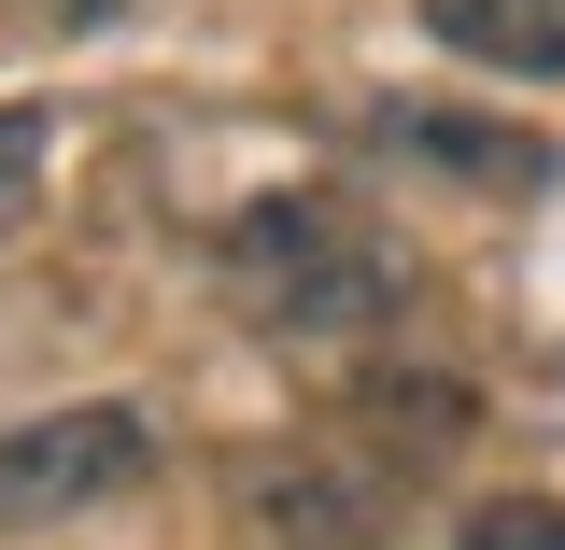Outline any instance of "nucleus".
<instances>
[{
	"label": "nucleus",
	"instance_id": "obj_1",
	"mask_svg": "<svg viewBox=\"0 0 565 550\" xmlns=\"http://www.w3.org/2000/svg\"><path fill=\"white\" fill-rule=\"evenodd\" d=\"M212 269H226V296H241L269 339H367V325H396V296H411L396 240H367L340 198H255L226 226Z\"/></svg>",
	"mask_w": 565,
	"mask_h": 550
},
{
	"label": "nucleus",
	"instance_id": "obj_2",
	"mask_svg": "<svg viewBox=\"0 0 565 550\" xmlns=\"http://www.w3.org/2000/svg\"><path fill=\"white\" fill-rule=\"evenodd\" d=\"M141 466H156V410H128V396L0 423V537H43V522H71V508L128 494Z\"/></svg>",
	"mask_w": 565,
	"mask_h": 550
},
{
	"label": "nucleus",
	"instance_id": "obj_3",
	"mask_svg": "<svg viewBox=\"0 0 565 550\" xmlns=\"http://www.w3.org/2000/svg\"><path fill=\"white\" fill-rule=\"evenodd\" d=\"M241 522L269 550H367L382 537V481H353L326 452H282V466H241Z\"/></svg>",
	"mask_w": 565,
	"mask_h": 550
},
{
	"label": "nucleus",
	"instance_id": "obj_4",
	"mask_svg": "<svg viewBox=\"0 0 565 550\" xmlns=\"http://www.w3.org/2000/svg\"><path fill=\"white\" fill-rule=\"evenodd\" d=\"M424 43L494 85H565V0H424Z\"/></svg>",
	"mask_w": 565,
	"mask_h": 550
},
{
	"label": "nucleus",
	"instance_id": "obj_5",
	"mask_svg": "<svg viewBox=\"0 0 565 550\" xmlns=\"http://www.w3.org/2000/svg\"><path fill=\"white\" fill-rule=\"evenodd\" d=\"M467 396H452V381H367V438H411V452H396V466H438V452H467Z\"/></svg>",
	"mask_w": 565,
	"mask_h": 550
},
{
	"label": "nucleus",
	"instance_id": "obj_6",
	"mask_svg": "<svg viewBox=\"0 0 565 550\" xmlns=\"http://www.w3.org/2000/svg\"><path fill=\"white\" fill-rule=\"evenodd\" d=\"M43 155H57V128H43L29 99H0V240L29 226V198H43Z\"/></svg>",
	"mask_w": 565,
	"mask_h": 550
},
{
	"label": "nucleus",
	"instance_id": "obj_7",
	"mask_svg": "<svg viewBox=\"0 0 565 550\" xmlns=\"http://www.w3.org/2000/svg\"><path fill=\"white\" fill-rule=\"evenodd\" d=\"M411 141H424V155H452V170H481V184H537V170H552L537 141H494V128H438V114H411Z\"/></svg>",
	"mask_w": 565,
	"mask_h": 550
},
{
	"label": "nucleus",
	"instance_id": "obj_8",
	"mask_svg": "<svg viewBox=\"0 0 565 550\" xmlns=\"http://www.w3.org/2000/svg\"><path fill=\"white\" fill-rule=\"evenodd\" d=\"M467 550H565V508L552 494H481L467 508Z\"/></svg>",
	"mask_w": 565,
	"mask_h": 550
},
{
	"label": "nucleus",
	"instance_id": "obj_9",
	"mask_svg": "<svg viewBox=\"0 0 565 550\" xmlns=\"http://www.w3.org/2000/svg\"><path fill=\"white\" fill-rule=\"evenodd\" d=\"M29 14H57V29H99V14H128V0H29Z\"/></svg>",
	"mask_w": 565,
	"mask_h": 550
}]
</instances>
